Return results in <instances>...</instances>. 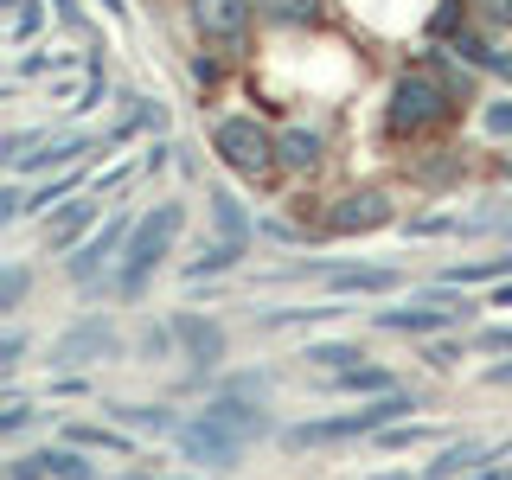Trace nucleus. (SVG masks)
<instances>
[{
	"mask_svg": "<svg viewBox=\"0 0 512 480\" xmlns=\"http://www.w3.org/2000/svg\"><path fill=\"white\" fill-rule=\"evenodd\" d=\"M474 96V77L455 52L448 58H416L397 71L391 84V103H384V135L391 141H423L436 128L455 122V109Z\"/></svg>",
	"mask_w": 512,
	"mask_h": 480,
	"instance_id": "f257e3e1",
	"label": "nucleus"
},
{
	"mask_svg": "<svg viewBox=\"0 0 512 480\" xmlns=\"http://www.w3.org/2000/svg\"><path fill=\"white\" fill-rule=\"evenodd\" d=\"M256 404H263V397L231 391V384H224V391H218L199 416H192V423H180L173 448H180L192 468H218V474L237 468V461H244V448H250L256 436H269V416L256 410Z\"/></svg>",
	"mask_w": 512,
	"mask_h": 480,
	"instance_id": "f03ea898",
	"label": "nucleus"
},
{
	"mask_svg": "<svg viewBox=\"0 0 512 480\" xmlns=\"http://www.w3.org/2000/svg\"><path fill=\"white\" fill-rule=\"evenodd\" d=\"M186 231V205H154L148 218L135 224V231H128V250H122V263H116V295L122 301H135L141 288H148V276L160 269V256L173 250V237Z\"/></svg>",
	"mask_w": 512,
	"mask_h": 480,
	"instance_id": "7ed1b4c3",
	"label": "nucleus"
},
{
	"mask_svg": "<svg viewBox=\"0 0 512 480\" xmlns=\"http://www.w3.org/2000/svg\"><path fill=\"white\" fill-rule=\"evenodd\" d=\"M410 410H416V397H404V391H384L378 404H365V410H346V416H327V423H295V429H282V448H327V442L384 436V429H391V423H404Z\"/></svg>",
	"mask_w": 512,
	"mask_h": 480,
	"instance_id": "20e7f679",
	"label": "nucleus"
},
{
	"mask_svg": "<svg viewBox=\"0 0 512 480\" xmlns=\"http://www.w3.org/2000/svg\"><path fill=\"white\" fill-rule=\"evenodd\" d=\"M212 148H218V160L231 173H244V180H256L263 186L269 173L282 167V154H276V135H269L256 116H224L218 128H212Z\"/></svg>",
	"mask_w": 512,
	"mask_h": 480,
	"instance_id": "39448f33",
	"label": "nucleus"
},
{
	"mask_svg": "<svg viewBox=\"0 0 512 480\" xmlns=\"http://www.w3.org/2000/svg\"><path fill=\"white\" fill-rule=\"evenodd\" d=\"M384 333H442V327H468L474 320V301L468 295H455V288H436V295H423V301H410V308H378L372 314Z\"/></svg>",
	"mask_w": 512,
	"mask_h": 480,
	"instance_id": "423d86ee",
	"label": "nucleus"
},
{
	"mask_svg": "<svg viewBox=\"0 0 512 480\" xmlns=\"http://www.w3.org/2000/svg\"><path fill=\"white\" fill-rule=\"evenodd\" d=\"M397 212H391V199H384L378 186H359V192H340L333 199V212H327V231L333 237H352V231H384Z\"/></svg>",
	"mask_w": 512,
	"mask_h": 480,
	"instance_id": "0eeeda50",
	"label": "nucleus"
},
{
	"mask_svg": "<svg viewBox=\"0 0 512 480\" xmlns=\"http://www.w3.org/2000/svg\"><path fill=\"white\" fill-rule=\"evenodd\" d=\"M103 352H122L116 327H109V320H84V327H71V333L52 340V372H77V365L103 359Z\"/></svg>",
	"mask_w": 512,
	"mask_h": 480,
	"instance_id": "6e6552de",
	"label": "nucleus"
},
{
	"mask_svg": "<svg viewBox=\"0 0 512 480\" xmlns=\"http://www.w3.org/2000/svg\"><path fill=\"white\" fill-rule=\"evenodd\" d=\"M250 13L256 0H192V26L212 45H244L250 39Z\"/></svg>",
	"mask_w": 512,
	"mask_h": 480,
	"instance_id": "1a4fd4ad",
	"label": "nucleus"
},
{
	"mask_svg": "<svg viewBox=\"0 0 512 480\" xmlns=\"http://www.w3.org/2000/svg\"><path fill=\"white\" fill-rule=\"evenodd\" d=\"M122 250H128V218H116L109 231H96L90 244L77 250L71 263H64V269H71V282H77V288H96V276H103L109 263H122Z\"/></svg>",
	"mask_w": 512,
	"mask_h": 480,
	"instance_id": "9d476101",
	"label": "nucleus"
},
{
	"mask_svg": "<svg viewBox=\"0 0 512 480\" xmlns=\"http://www.w3.org/2000/svg\"><path fill=\"white\" fill-rule=\"evenodd\" d=\"M173 340H180V352L199 365V372H218V365H224V327H218V320L173 314Z\"/></svg>",
	"mask_w": 512,
	"mask_h": 480,
	"instance_id": "9b49d317",
	"label": "nucleus"
},
{
	"mask_svg": "<svg viewBox=\"0 0 512 480\" xmlns=\"http://www.w3.org/2000/svg\"><path fill=\"white\" fill-rule=\"evenodd\" d=\"M320 276H327L333 295H391V288L404 282L397 269H378V263H327Z\"/></svg>",
	"mask_w": 512,
	"mask_h": 480,
	"instance_id": "f8f14e48",
	"label": "nucleus"
},
{
	"mask_svg": "<svg viewBox=\"0 0 512 480\" xmlns=\"http://www.w3.org/2000/svg\"><path fill=\"white\" fill-rule=\"evenodd\" d=\"M276 154H282V167L288 173H314L320 160H327V135H320V128H282L276 135Z\"/></svg>",
	"mask_w": 512,
	"mask_h": 480,
	"instance_id": "ddd939ff",
	"label": "nucleus"
},
{
	"mask_svg": "<svg viewBox=\"0 0 512 480\" xmlns=\"http://www.w3.org/2000/svg\"><path fill=\"white\" fill-rule=\"evenodd\" d=\"M96 212H103L96 199H64V212H58V218H45V244H52V250H71L77 237L90 231V218H96Z\"/></svg>",
	"mask_w": 512,
	"mask_h": 480,
	"instance_id": "4468645a",
	"label": "nucleus"
},
{
	"mask_svg": "<svg viewBox=\"0 0 512 480\" xmlns=\"http://www.w3.org/2000/svg\"><path fill=\"white\" fill-rule=\"evenodd\" d=\"M90 148H96L90 135H58V141L45 135V141H39V154H26L13 173H39V167H77V160H84Z\"/></svg>",
	"mask_w": 512,
	"mask_h": 480,
	"instance_id": "2eb2a0df",
	"label": "nucleus"
},
{
	"mask_svg": "<svg viewBox=\"0 0 512 480\" xmlns=\"http://www.w3.org/2000/svg\"><path fill=\"white\" fill-rule=\"evenodd\" d=\"M448 52H455L461 64H468V71H493V77H512V52H493V45L480 39V32H468V26H461L455 39H448Z\"/></svg>",
	"mask_w": 512,
	"mask_h": 480,
	"instance_id": "dca6fc26",
	"label": "nucleus"
},
{
	"mask_svg": "<svg viewBox=\"0 0 512 480\" xmlns=\"http://www.w3.org/2000/svg\"><path fill=\"white\" fill-rule=\"evenodd\" d=\"M205 205H212V224H218V237H231V244H256V224L244 218V205H237L224 186H212V192H205Z\"/></svg>",
	"mask_w": 512,
	"mask_h": 480,
	"instance_id": "f3484780",
	"label": "nucleus"
},
{
	"mask_svg": "<svg viewBox=\"0 0 512 480\" xmlns=\"http://www.w3.org/2000/svg\"><path fill=\"white\" fill-rule=\"evenodd\" d=\"M487 455H493L487 442H455V448H442V461H429V468H423V480H455V474H480V468H487Z\"/></svg>",
	"mask_w": 512,
	"mask_h": 480,
	"instance_id": "a211bd4d",
	"label": "nucleus"
},
{
	"mask_svg": "<svg viewBox=\"0 0 512 480\" xmlns=\"http://www.w3.org/2000/svg\"><path fill=\"white\" fill-rule=\"evenodd\" d=\"M442 282H448V288H468V282H512V250H500V256H474V263H448Z\"/></svg>",
	"mask_w": 512,
	"mask_h": 480,
	"instance_id": "6ab92c4d",
	"label": "nucleus"
},
{
	"mask_svg": "<svg viewBox=\"0 0 512 480\" xmlns=\"http://www.w3.org/2000/svg\"><path fill=\"white\" fill-rule=\"evenodd\" d=\"M109 416H116L122 429H154V436H180V416L160 410V404H109Z\"/></svg>",
	"mask_w": 512,
	"mask_h": 480,
	"instance_id": "aec40b11",
	"label": "nucleus"
},
{
	"mask_svg": "<svg viewBox=\"0 0 512 480\" xmlns=\"http://www.w3.org/2000/svg\"><path fill=\"white\" fill-rule=\"evenodd\" d=\"M39 461H45V474L52 480H96V468H90V455L77 442H58V448H39Z\"/></svg>",
	"mask_w": 512,
	"mask_h": 480,
	"instance_id": "412c9836",
	"label": "nucleus"
},
{
	"mask_svg": "<svg viewBox=\"0 0 512 480\" xmlns=\"http://www.w3.org/2000/svg\"><path fill=\"white\" fill-rule=\"evenodd\" d=\"M244 250H250V244H231V237H218V244L205 250L199 263H186V282H205V276H224V269H237V263H244Z\"/></svg>",
	"mask_w": 512,
	"mask_h": 480,
	"instance_id": "4be33fe9",
	"label": "nucleus"
},
{
	"mask_svg": "<svg viewBox=\"0 0 512 480\" xmlns=\"http://www.w3.org/2000/svg\"><path fill=\"white\" fill-rule=\"evenodd\" d=\"M64 442H77V448H109V455H135V442H128L122 429H103V423H71V429H64Z\"/></svg>",
	"mask_w": 512,
	"mask_h": 480,
	"instance_id": "5701e85b",
	"label": "nucleus"
},
{
	"mask_svg": "<svg viewBox=\"0 0 512 480\" xmlns=\"http://www.w3.org/2000/svg\"><path fill=\"white\" fill-rule=\"evenodd\" d=\"M333 391H397L391 372H378V365H352V372H327Z\"/></svg>",
	"mask_w": 512,
	"mask_h": 480,
	"instance_id": "b1692460",
	"label": "nucleus"
},
{
	"mask_svg": "<svg viewBox=\"0 0 512 480\" xmlns=\"http://www.w3.org/2000/svg\"><path fill=\"white\" fill-rule=\"evenodd\" d=\"M276 26H314L320 20V0H256Z\"/></svg>",
	"mask_w": 512,
	"mask_h": 480,
	"instance_id": "393cba45",
	"label": "nucleus"
},
{
	"mask_svg": "<svg viewBox=\"0 0 512 480\" xmlns=\"http://www.w3.org/2000/svg\"><path fill=\"white\" fill-rule=\"evenodd\" d=\"M39 26H45L39 0H7V39H13V45H26V39H32Z\"/></svg>",
	"mask_w": 512,
	"mask_h": 480,
	"instance_id": "a878e982",
	"label": "nucleus"
},
{
	"mask_svg": "<svg viewBox=\"0 0 512 480\" xmlns=\"http://www.w3.org/2000/svg\"><path fill=\"white\" fill-rule=\"evenodd\" d=\"M301 359L320 365V372H352V365H365V352L359 346H308Z\"/></svg>",
	"mask_w": 512,
	"mask_h": 480,
	"instance_id": "bb28decb",
	"label": "nucleus"
},
{
	"mask_svg": "<svg viewBox=\"0 0 512 480\" xmlns=\"http://www.w3.org/2000/svg\"><path fill=\"white\" fill-rule=\"evenodd\" d=\"M480 128H487V135H512V96H506V103H487Z\"/></svg>",
	"mask_w": 512,
	"mask_h": 480,
	"instance_id": "cd10ccee",
	"label": "nucleus"
},
{
	"mask_svg": "<svg viewBox=\"0 0 512 480\" xmlns=\"http://www.w3.org/2000/svg\"><path fill=\"white\" fill-rule=\"evenodd\" d=\"M20 295H26V269H7V276H0V308H20Z\"/></svg>",
	"mask_w": 512,
	"mask_h": 480,
	"instance_id": "c85d7f7f",
	"label": "nucleus"
},
{
	"mask_svg": "<svg viewBox=\"0 0 512 480\" xmlns=\"http://www.w3.org/2000/svg\"><path fill=\"white\" fill-rule=\"evenodd\" d=\"M7 480H52V474H45L39 448H32V455H20V461H13V468H7Z\"/></svg>",
	"mask_w": 512,
	"mask_h": 480,
	"instance_id": "c756f323",
	"label": "nucleus"
},
{
	"mask_svg": "<svg viewBox=\"0 0 512 480\" xmlns=\"http://www.w3.org/2000/svg\"><path fill=\"white\" fill-rule=\"evenodd\" d=\"M474 13L487 26H512V0H474Z\"/></svg>",
	"mask_w": 512,
	"mask_h": 480,
	"instance_id": "7c9ffc66",
	"label": "nucleus"
},
{
	"mask_svg": "<svg viewBox=\"0 0 512 480\" xmlns=\"http://www.w3.org/2000/svg\"><path fill=\"white\" fill-rule=\"evenodd\" d=\"M26 423H32V404H7V416H0V436H20Z\"/></svg>",
	"mask_w": 512,
	"mask_h": 480,
	"instance_id": "2f4dec72",
	"label": "nucleus"
},
{
	"mask_svg": "<svg viewBox=\"0 0 512 480\" xmlns=\"http://www.w3.org/2000/svg\"><path fill=\"white\" fill-rule=\"evenodd\" d=\"M320 314H340V308H308V320ZM288 320H301V308H276V314H263V327H288Z\"/></svg>",
	"mask_w": 512,
	"mask_h": 480,
	"instance_id": "473e14b6",
	"label": "nucleus"
},
{
	"mask_svg": "<svg viewBox=\"0 0 512 480\" xmlns=\"http://www.w3.org/2000/svg\"><path fill=\"white\" fill-rule=\"evenodd\" d=\"M192 84L212 90V84H218V58H192Z\"/></svg>",
	"mask_w": 512,
	"mask_h": 480,
	"instance_id": "72a5a7b5",
	"label": "nucleus"
},
{
	"mask_svg": "<svg viewBox=\"0 0 512 480\" xmlns=\"http://www.w3.org/2000/svg\"><path fill=\"white\" fill-rule=\"evenodd\" d=\"M480 346H487V352H512V327H487V333H480Z\"/></svg>",
	"mask_w": 512,
	"mask_h": 480,
	"instance_id": "f704fd0d",
	"label": "nucleus"
},
{
	"mask_svg": "<svg viewBox=\"0 0 512 480\" xmlns=\"http://www.w3.org/2000/svg\"><path fill=\"white\" fill-rule=\"evenodd\" d=\"M20 352H26V340H20V333H7V346H0V365L13 372V365H20Z\"/></svg>",
	"mask_w": 512,
	"mask_h": 480,
	"instance_id": "c9c22d12",
	"label": "nucleus"
},
{
	"mask_svg": "<svg viewBox=\"0 0 512 480\" xmlns=\"http://www.w3.org/2000/svg\"><path fill=\"white\" fill-rule=\"evenodd\" d=\"M58 20H64V26H77V32H84V7H77V0H58Z\"/></svg>",
	"mask_w": 512,
	"mask_h": 480,
	"instance_id": "e433bc0d",
	"label": "nucleus"
},
{
	"mask_svg": "<svg viewBox=\"0 0 512 480\" xmlns=\"http://www.w3.org/2000/svg\"><path fill=\"white\" fill-rule=\"evenodd\" d=\"M429 365H436V372H448V365H461V359H455V346H429Z\"/></svg>",
	"mask_w": 512,
	"mask_h": 480,
	"instance_id": "4c0bfd02",
	"label": "nucleus"
},
{
	"mask_svg": "<svg viewBox=\"0 0 512 480\" xmlns=\"http://www.w3.org/2000/svg\"><path fill=\"white\" fill-rule=\"evenodd\" d=\"M487 384H512V359H506V365H493V372H487Z\"/></svg>",
	"mask_w": 512,
	"mask_h": 480,
	"instance_id": "58836bf2",
	"label": "nucleus"
},
{
	"mask_svg": "<svg viewBox=\"0 0 512 480\" xmlns=\"http://www.w3.org/2000/svg\"><path fill=\"white\" fill-rule=\"evenodd\" d=\"M474 480H506V474H493V468H487V474H474Z\"/></svg>",
	"mask_w": 512,
	"mask_h": 480,
	"instance_id": "ea45409f",
	"label": "nucleus"
},
{
	"mask_svg": "<svg viewBox=\"0 0 512 480\" xmlns=\"http://www.w3.org/2000/svg\"><path fill=\"white\" fill-rule=\"evenodd\" d=\"M122 480H154V474H122Z\"/></svg>",
	"mask_w": 512,
	"mask_h": 480,
	"instance_id": "a19ab883",
	"label": "nucleus"
},
{
	"mask_svg": "<svg viewBox=\"0 0 512 480\" xmlns=\"http://www.w3.org/2000/svg\"><path fill=\"white\" fill-rule=\"evenodd\" d=\"M506 173H512V160H506Z\"/></svg>",
	"mask_w": 512,
	"mask_h": 480,
	"instance_id": "79ce46f5",
	"label": "nucleus"
},
{
	"mask_svg": "<svg viewBox=\"0 0 512 480\" xmlns=\"http://www.w3.org/2000/svg\"><path fill=\"white\" fill-rule=\"evenodd\" d=\"M384 480H397V474H384Z\"/></svg>",
	"mask_w": 512,
	"mask_h": 480,
	"instance_id": "37998d69",
	"label": "nucleus"
},
{
	"mask_svg": "<svg viewBox=\"0 0 512 480\" xmlns=\"http://www.w3.org/2000/svg\"><path fill=\"white\" fill-rule=\"evenodd\" d=\"M506 480H512V468H506Z\"/></svg>",
	"mask_w": 512,
	"mask_h": 480,
	"instance_id": "c03bdc74",
	"label": "nucleus"
}]
</instances>
